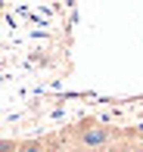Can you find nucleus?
I'll list each match as a JSON object with an SVG mask.
<instances>
[{"mask_svg":"<svg viewBox=\"0 0 143 152\" xmlns=\"http://www.w3.org/2000/svg\"><path fill=\"white\" fill-rule=\"evenodd\" d=\"M128 134H131V137H134V140H137V143H140V146H143V127H140V130H128Z\"/></svg>","mask_w":143,"mask_h":152,"instance_id":"5","label":"nucleus"},{"mask_svg":"<svg viewBox=\"0 0 143 152\" xmlns=\"http://www.w3.org/2000/svg\"><path fill=\"white\" fill-rule=\"evenodd\" d=\"M19 152H65V130L53 137H34V140H22Z\"/></svg>","mask_w":143,"mask_h":152,"instance_id":"2","label":"nucleus"},{"mask_svg":"<svg viewBox=\"0 0 143 152\" xmlns=\"http://www.w3.org/2000/svg\"><path fill=\"white\" fill-rule=\"evenodd\" d=\"M109 152H143V146H140V143L125 130V137H121V140H115V146L109 149Z\"/></svg>","mask_w":143,"mask_h":152,"instance_id":"3","label":"nucleus"},{"mask_svg":"<svg viewBox=\"0 0 143 152\" xmlns=\"http://www.w3.org/2000/svg\"><path fill=\"white\" fill-rule=\"evenodd\" d=\"M22 140H0V152H19Z\"/></svg>","mask_w":143,"mask_h":152,"instance_id":"4","label":"nucleus"},{"mask_svg":"<svg viewBox=\"0 0 143 152\" xmlns=\"http://www.w3.org/2000/svg\"><path fill=\"white\" fill-rule=\"evenodd\" d=\"M121 137H125V130L100 118H81L78 124L65 127V152H109Z\"/></svg>","mask_w":143,"mask_h":152,"instance_id":"1","label":"nucleus"}]
</instances>
